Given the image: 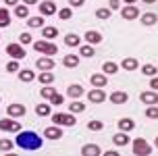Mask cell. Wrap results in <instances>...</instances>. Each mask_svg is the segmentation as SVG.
<instances>
[{
    "instance_id": "1",
    "label": "cell",
    "mask_w": 158,
    "mask_h": 156,
    "mask_svg": "<svg viewBox=\"0 0 158 156\" xmlns=\"http://www.w3.org/2000/svg\"><path fill=\"white\" fill-rule=\"evenodd\" d=\"M15 144L21 150H29V152H35V150L42 148V137H40L35 131H19L17 133Z\"/></svg>"
},
{
    "instance_id": "2",
    "label": "cell",
    "mask_w": 158,
    "mask_h": 156,
    "mask_svg": "<svg viewBox=\"0 0 158 156\" xmlns=\"http://www.w3.org/2000/svg\"><path fill=\"white\" fill-rule=\"evenodd\" d=\"M33 48H35V52H40V54H46V56H54L56 52H58L56 44H52L50 40H38V42L33 44Z\"/></svg>"
},
{
    "instance_id": "3",
    "label": "cell",
    "mask_w": 158,
    "mask_h": 156,
    "mask_svg": "<svg viewBox=\"0 0 158 156\" xmlns=\"http://www.w3.org/2000/svg\"><path fill=\"white\" fill-rule=\"evenodd\" d=\"M52 123L60 125V127H73L75 125V115L73 112H54L52 115Z\"/></svg>"
},
{
    "instance_id": "4",
    "label": "cell",
    "mask_w": 158,
    "mask_h": 156,
    "mask_svg": "<svg viewBox=\"0 0 158 156\" xmlns=\"http://www.w3.org/2000/svg\"><path fill=\"white\" fill-rule=\"evenodd\" d=\"M133 154L135 156H150L152 154V146L143 137H135L133 140Z\"/></svg>"
},
{
    "instance_id": "5",
    "label": "cell",
    "mask_w": 158,
    "mask_h": 156,
    "mask_svg": "<svg viewBox=\"0 0 158 156\" xmlns=\"http://www.w3.org/2000/svg\"><path fill=\"white\" fill-rule=\"evenodd\" d=\"M0 131L19 133V131H21V123H17L15 117H4V119H0Z\"/></svg>"
},
{
    "instance_id": "6",
    "label": "cell",
    "mask_w": 158,
    "mask_h": 156,
    "mask_svg": "<svg viewBox=\"0 0 158 156\" xmlns=\"http://www.w3.org/2000/svg\"><path fill=\"white\" fill-rule=\"evenodd\" d=\"M6 54L10 56V58L21 61V58H25V46H21L19 42H10V44L6 46Z\"/></svg>"
},
{
    "instance_id": "7",
    "label": "cell",
    "mask_w": 158,
    "mask_h": 156,
    "mask_svg": "<svg viewBox=\"0 0 158 156\" xmlns=\"http://www.w3.org/2000/svg\"><path fill=\"white\" fill-rule=\"evenodd\" d=\"M121 17H123L125 21H133V19H139V8L133 6V4L121 6Z\"/></svg>"
},
{
    "instance_id": "8",
    "label": "cell",
    "mask_w": 158,
    "mask_h": 156,
    "mask_svg": "<svg viewBox=\"0 0 158 156\" xmlns=\"http://www.w3.org/2000/svg\"><path fill=\"white\" fill-rule=\"evenodd\" d=\"M58 11H56V4L52 0H44V2H40V15L42 17H52L56 15Z\"/></svg>"
},
{
    "instance_id": "9",
    "label": "cell",
    "mask_w": 158,
    "mask_h": 156,
    "mask_svg": "<svg viewBox=\"0 0 158 156\" xmlns=\"http://www.w3.org/2000/svg\"><path fill=\"white\" fill-rule=\"evenodd\" d=\"M87 100L94 102V104H102V102L106 100V94H104L102 87H94V90L87 92Z\"/></svg>"
},
{
    "instance_id": "10",
    "label": "cell",
    "mask_w": 158,
    "mask_h": 156,
    "mask_svg": "<svg viewBox=\"0 0 158 156\" xmlns=\"http://www.w3.org/2000/svg\"><path fill=\"white\" fill-rule=\"evenodd\" d=\"M44 137H46V140H60V137H63V129H60V125L46 127V129H44Z\"/></svg>"
},
{
    "instance_id": "11",
    "label": "cell",
    "mask_w": 158,
    "mask_h": 156,
    "mask_svg": "<svg viewBox=\"0 0 158 156\" xmlns=\"http://www.w3.org/2000/svg\"><path fill=\"white\" fill-rule=\"evenodd\" d=\"M35 67H38L40 71H52L54 69V61H52V58H50V56H40L38 61H35Z\"/></svg>"
},
{
    "instance_id": "12",
    "label": "cell",
    "mask_w": 158,
    "mask_h": 156,
    "mask_svg": "<svg viewBox=\"0 0 158 156\" xmlns=\"http://www.w3.org/2000/svg\"><path fill=\"white\" fill-rule=\"evenodd\" d=\"M139 100H142L146 106H150V104H158V92H152V90L142 92V94H139Z\"/></svg>"
},
{
    "instance_id": "13",
    "label": "cell",
    "mask_w": 158,
    "mask_h": 156,
    "mask_svg": "<svg viewBox=\"0 0 158 156\" xmlns=\"http://www.w3.org/2000/svg\"><path fill=\"white\" fill-rule=\"evenodd\" d=\"M83 40H85L87 44H92V46H98V44L102 42V33H100V31L89 29V31H85V36H83Z\"/></svg>"
},
{
    "instance_id": "14",
    "label": "cell",
    "mask_w": 158,
    "mask_h": 156,
    "mask_svg": "<svg viewBox=\"0 0 158 156\" xmlns=\"http://www.w3.org/2000/svg\"><path fill=\"white\" fill-rule=\"evenodd\" d=\"M108 100H110L112 104H125V102L129 100V96H127V92H123V90H114V92L108 96Z\"/></svg>"
},
{
    "instance_id": "15",
    "label": "cell",
    "mask_w": 158,
    "mask_h": 156,
    "mask_svg": "<svg viewBox=\"0 0 158 156\" xmlns=\"http://www.w3.org/2000/svg\"><path fill=\"white\" fill-rule=\"evenodd\" d=\"M98 154H102V148L98 144H85L81 148V156H98Z\"/></svg>"
},
{
    "instance_id": "16",
    "label": "cell",
    "mask_w": 158,
    "mask_h": 156,
    "mask_svg": "<svg viewBox=\"0 0 158 156\" xmlns=\"http://www.w3.org/2000/svg\"><path fill=\"white\" fill-rule=\"evenodd\" d=\"M25 112H27V110H25L23 104H10V106L6 108V115H8V117H15V119L23 117Z\"/></svg>"
},
{
    "instance_id": "17",
    "label": "cell",
    "mask_w": 158,
    "mask_h": 156,
    "mask_svg": "<svg viewBox=\"0 0 158 156\" xmlns=\"http://www.w3.org/2000/svg\"><path fill=\"white\" fill-rule=\"evenodd\" d=\"M117 125H118V129H121V131H127V133L135 129V121H133V119H129V117L118 119V123H117Z\"/></svg>"
},
{
    "instance_id": "18",
    "label": "cell",
    "mask_w": 158,
    "mask_h": 156,
    "mask_svg": "<svg viewBox=\"0 0 158 156\" xmlns=\"http://www.w3.org/2000/svg\"><path fill=\"white\" fill-rule=\"evenodd\" d=\"M89 83H92L94 87H104L106 83H108V79H106L104 73H94V75L89 77Z\"/></svg>"
},
{
    "instance_id": "19",
    "label": "cell",
    "mask_w": 158,
    "mask_h": 156,
    "mask_svg": "<svg viewBox=\"0 0 158 156\" xmlns=\"http://www.w3.org/2000/svg\"><path fill=\"white\" fill-rule=\"evenodd\" d=\"M83 92H85V90H83V86H81V83H71V86L67 87V94L71 96L73 100H75V98H81V96H83Z\"/></svg>"
},
{
    "instance_id": "20",
    "label": "cell",
    "mask_w": 158,
    "mask_h": 156,
    "mask_svg": "<svg viewBox=\"0 0 158 156\" xmlns=\"http://www.w3.org/2000/svg\"><path fill=\"white\" fill-rule=\"evenodd\" d=\"M139 21H142V25L150 27V25L158 23V15H156V13H143V15H139Z\"/></svg>"
},
{
    "instance_id": "21",
    "label": "cell",
    "mask_w": 158,
    "mask_h": 156,
    "mask_svg": "<svg viewBox=\"0 0 158 156\" xmlns=\"http://www.w3.org/2000/svg\"><path fill=\"white\" fill-rule=\"evenodd\" d=\"M19 79H21L23 83H31L33 79H38V75H35L31 69H19Z\"/></svg>"
},
{
    "instance_id": "22",
    "label": "cell",
    "mask_w": 158,
    "mask_h": 156,
    "mask_svg": "<svg viewBox=\"0 0 158 156\" xmlns=\"http://www.w3.org/2000/svg\"><path fill=\"white\" fill-rule=\"evenodd\" d=\"M35 115H38V117H52V104H50V102L38 104V106H35Z\"/></svg>"
},
{
    "instance_id": "23",
    "label": "cell",
    "mask_w": 158,
    "mask_h": 156,
    "mask_svg": "<svg viewBox=\"0 0 158 156\" xmlns=\"http://www.w3.org/2000/svg\"><path fill=\"white\" fill-rule=\"evenodd\" d=\"M112 141H114V146H127L129 144V133L127 131H118L112 135Z\"/></svg>"
},
{
    "instance_id": "24",
    "label": "cell",
    "mask_w": 158,
    "mask_h": 156,
    "mask_svg": "<svg viewBox=\"0 0 158 156\" xmlns=\"http://www.w3.org/2000/svg\"><path fill=\"white\" fill-rule=\"evenodd\" d=\"M79 65V56L77 54H67L63 56V67H67V69H75Z\"/></svg>"
},
{
    "instance_id": "25",
    "label": "cell",
    "mask_w": 158,
    "mask_h": 156,
    "mask_svg": "<svg viewBox=\"0 0 158 156\" xmlns=\"http://www.w3.org/2000/svg\"><path fill=\"white\" fill-rule=\"evenodd\" d=\"M121 67H123L125 71H135L137 67H139V62H137V58H133V56H127V58H123Z\"/></svg>"
},
{
    "instance_id": "26",
    "label": "cell",
    "mask_w": 158,
    "mask_h": 156,
    "mask_svg": "<svg viewBox=\"0 0 158 156\" xmlns=\"http://www.w3.org/2000/svg\"><path fill=\"white\" fill-rule=\"evenodd\" d=\"M83 110H85V104L79 100V98H75V100H73L71 104H69V112H73V115H77V112L81 115Z\"/></svg>"
},
{
    "instance_id": "27",
    "label": "cell",
    "mask_w": 158,
    "mask_h": 156,
    "mask_svg": "<svg viewBox=\"0 0 158 156\" xmlns=\"http://www.w3.org/2000/svg\"><path fill=\"white\" fill-rule=\"evenodd\" d=\"M8 25H10V13H8L6 6H2L0 8V29L2 27H8Z\"/></svg>"
},
{
    "instance_id": "28",
    "label": "cell",
    "mask_w": 158,
    "mask_h": 156,
    "mask_svg": "<svg viewBox=\"0 0 158 156\" xmlns=\"http://www.w3.org/2000/svg\"><path fill=\"white\" fill-rule=\"evenodd\" d=\"M38 81L42 83V86H50V83L54 81V75H52L50 71H42V73L38 75Z\"/></svg>"
},
{
    "instance_id": "29",
    "label": "cell",
    "mask_w": 158,
    "mask_h": 156,
    "mask_svg": "<svg viewBox=\"0 0 158 156\" xmlns=\"http://www.w3.org/2000/svg\"><path fill=\"white\" fill-rule=\"evenodd\" d=\"M117 71H118V65H117V62H112V61H108V62H104V65H102V73H104V75H114Z\"/></svg>"
},
{
    "instance_id": "30",
    "label": "cell",
    "mask_w": 158,
    "mask_h": 156,
    "mask_svg": "<svg viewBox=\"0 0 158 156\" xmlns=\"http://www.w3.org/2000/svg\"><path fill=\"white\" fill-rule=\"evenodd\" d=\"M58 36V29L56 27H42V38L44 40H54Z\"/></svg>"
},
{
    "instance_id": "31",
    "label": "cell",
    "mask_w": 158,
    "mask_h": 156,
    "mask_svg": "<svg viewBox=\"0 0 158 156\" xmlns=\"http://www.w3.org/2000/svg\"><path fill=\"white\" fill-rule=\"evenodd\" d=\"M27 15H29V6H27V4H17L15 6V17L17 19H25Z\"/></svg>"
},
{
    "instance_id": "32",
    "label": "cell",
    "mask_w": 158,
    "mask_h": 156,
    "mask_svg": "<svg viewBox=\"0 0 158 156\" xmlns=\"http://www.w3.org/2000/svg\"><path fill=\"white\" fill-rule=\"evenodd\" d=\"M79 42H81V40H79L77 33H67V36H64V44H67V46H71V48L79 46Z\"/></svg>"
},
{
    "instance_id": "33",
    "label": "cell",
    "mask_w": 158,
    "mask_h": 156,
    "mask_svg": "<svg viewBox=\"0 0 158 156\" xmlns=\"http://www.w3.org/2000/svg\"><path fill=\"white\" fill-rule=\"evenodd\" d=\"M54 94H56V90H54V87H50V86H44L42 90H40V96H42L46 102H50V98H52Z\"/></svg>"
},
{
    "instance_id": "34",
    "label": "cell",
    "mask_w": 158,
    "mask_h": 156,
    "mask_svg": "<svg viewBox=\"0 0 158 156\" xmlns=\"http://www.w3.org/2000/svg\"><path fill=\"white\" fill-rule=\"evenodd\" d=\"M29 27H33V29H42L44 27V17L40 15V17H29Z\"/></svg>"
},
{
    "instance_id": "35",
    "label": "cell",
    "mask_w": 158,
    "mask_h": 156,
    "mask_svg": "<svg viewBox=\"0 0 158 156\" xmlns=\"http://www.w3.org/2000/svg\"><path fill=\"white\" fill-rule=\"evenodd\" d=\"M56 15H58V19H60V21H69V19L73 17V8L71 6H64V8H60Z\"/></svg>"
},
{
    "instance_id": "36",
    "label": "cell",
    "mask_w": 158,
    "mask_h": 156,
    "mask_svg": "<svg viewBox=\"0 0 158 156\" xmlns=\"http://www.w3.org/2000/svg\"><path fill=\"white\" fill-rule=\"evenodd\" d=\"M79 54L85 56V58H92V56H94V46H92V44H83V46H79Z\"/></svg>"
},
{
    "instance_id": "37",
    "label": "cell",
    "mask_w": 158,
    "mask_h": 156,
    "mask_svg": "<svg viewBox=\"0 0 158 156\" xmlns=\"http://www.w3.org/2000/svg\"><path fill=\"white\" fill-rule=\"evenodd\" d=\"M142 73L146 75V77H154V75L158 73V69H156V65H150V62H148V65L142 67Z\"/></svg>"
},
{
    "instance_id": "38",
    "label": "cell",
    "mask_w": 158,
    "mask_h": 156,
    "mask_svg": "<svg viewBox=\"0 0 158 156\" xmlns=\"http://www.w3.org/2000/svg\"><path fill=\"white\" fill-rule=\"evenodd\" d=\"M19 69H21V67H19V61H17V58H10V61L6 62V71L8 73H19Z\"/></svg>"
},
{
    "instance_id": "39",
    "label": "cell",
    "mask_w": 158,
    "mask_h": 156,
    "mask_svg": "<svg viewBox=\"0 0 158 156\" xmlns=\"http://www.w3.org/2000/svg\"><path fill=\"white\" fill-rule=\"evenodd\" d=\"M110 13H112V11L108 6H102V8H98V11H96V17L104 21V19H108V17H110Z\"/></svg>"
},
{
    "instance_id": "40",
    "label": "cell",
    "mask_w": 158,
    "mask_h": 156,
    "mask_svg": "<svg viewBox=\"0 0 158 156\" xmlns=\"http://www.w3.org/2000/svg\"><path fill=\"white\" fill-rule=\"evenodd\" d=\"M87 129H89V131H102L104 123L102 121H89V123H87Z\"/></svg>"
},
{
    "instance_id": "41",
    "label": "cell",
    "mask_w": 158,
    "mask_h": 156,
    "mask_svg": "<svg viewBox=\"0 0 158 156\" xmlns=\"http://www.w3.org/2000/svg\"><path fill=\"white\" fill-rule=\"evenodd\" d=\"M146 117L148 119H158V106L156 104H150V106L146 108Z\"/></svg>"
},
{
    "instance_id": "42",
    "label": "cell",
    "mask_w": 158,
    "mask_h": 156,
    "mask_svg": "<svg viewBox=\"0 0 158 156\" xmlns=\"http://www.w3.org/2000/svg\"><path fill=\"white\" fill-rule=\"evenodd\" d=\"M50 104H52V106H60V104H64V96H63V94H58V92H56L54 96L50 98Z\"/></svg>"
},
{
    "instance_id": "43",
    "label": "cell",
    "mask_w": 158,
    "mask_h": 156,
    "mask_svg": "<svg viewBox=\"0 0 158 156\" xmlns=\"http://www.w3.org/2000/svg\"><path fill=\"white\" fill-rule=\"evenodd\" d=\"M8 150H13V140L2 137V140H0V152H8Z\"/></svg>"
},
{
    "instance_id": "44",
    "label": "cell",
    "mask_w": 158,
    "mask_h": 156,
    "mask_svg": "<svg viewBox=\"0 0 158 156\" xmlns=\"http://www.w3.org/2000/svg\"><path fill=\"white\" fill-rule=\"evenodd\" d=\"M31 33H27V31H25V33H21V36H19V44H21V46H27V44H31Z\"/></svg>"
},
{
    "instance_id": "45",
    "label": "cell",
    "mask_w": 158,
    "mask_h": 156,
    "mask_svg": "<svg viewBox=\"0 0 158 156\" xmlns=\"http://www.w3.org/2000/svg\"><path fill=\"white\" fill-rule=\"evenodd\" d=\"M108 8H110V11L121 8V0H108Z\"/></svg>"
},
{
    "instance_id": "46",
    "label": "cell",
    "mask_w": 158,
    "mask_h": 156,
    "mask_svg": "<svg viewBox=\"0 0 158 156\" xmlns=\"http://www.w3.org/2000/svg\"><path fill=\"white\" fill-rule=\"evenodd\" d=\"M69 4H71L73 8H79V6H83V4H85V0H69Z\"/></svg>"
},
{
    "instance_id": "47",
    "label": "cell",
    "mask_w": 158,
    "mask_h": 156,
    "mask_svg": "<svg viewBox=\"0 0 158 156\" xmlns=\"http://www.w3.org/2000/svg\"><path fill=\"white\" fill-rule=\"evenodd\" d=\"M150 90H158V77H156V75H154L152 81H150Z\"/></svg>"
},
{
    "instance_id": "48",
    "label": "cell",
    "mask_w": 158,
    "mask_h": 156,
    "mask_svg": "<svg viewBox=\"0 0 158 156\" xmlns=\"http://www.w3.org/2000/svg\"><path fill=\"white\" fill-rule=\"evenodd\" d=\"M4 4H6V6H17L19 0H4Z\"/></svg>"
},
{
    "instance_id": "49",
    "label": "cell",
    "mask_w": 158,
    "mask_h": 156,
    "mask_svg": "<svg viewBox=\"0 0 158 156\" xmlns=\"http://www.w3.org/2000/svg\"><path fill=\"white\" fill-rule=\"evenodd\" d=\"M23 4H27V6H33V4H38V0H23Z\"/></svg>"
},
{
    "instance_id": "50",
    "label": "cell",
    "mask_w": 158,
    "mask_h": 156,
    "mask_svg": "<svg viewBox=\"0 0 158 156\" xmlns=\"http://www.w3.org/2000/svg\"><path fill=\"white\" fill-rule=\"evenodd\" d=\"M142 2H146V4H154L156 0H142Z\"/></svg>"
},
{
    "instance_id": "51",
    "label": "cell",
    "mask_w": 158,
    "mask_h": 156,
    "mask_svg": "<svg viewBox=\"0 0 158 156\" xmlns=\"http://www.w3.org/2000/svg\"><path fill=\"white\" fill-rule=\"evenodd\" d=\"M123 2H125V4H133L135 0H123Z\"/></svg>"
},
{
    "instance_id": "52",
    "label": "cell",
    "mask_w": 158,
    "mask_h": 156,
    "mask_svg": "<svg viewBox=\"0 0 158 156\" xmlns=\"http://www.w3.org/2000/svg\"><path fill=\"white\" fill-rule=\"evenodd\" d=\"M154 146H156V148H158V137H156V140H154Z\"/></svg>"
}]
</instances>
